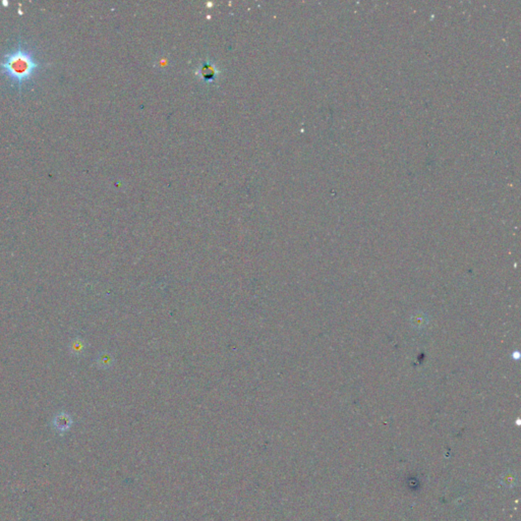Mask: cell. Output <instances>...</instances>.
<instances>
[{"mask_svg":"<svg viewBox=\"0 0 521 521\" xmlns=\"http://www.w3.org/2000/svg\"><path fill=\"white\" fill-rule=\"evenodd\" d=\"M200 72H201L202 78L204 79L206 82L214 81L217 77V74H218V72H217L216 66L209 61H206L202 64Z\"/></svg>","mask_w":521,"mask_h":521,"instance_id":"7a4b0ae2","label":"cell"},{"mask_svg":"<svg viewBox=\"0 0 521 521\" xmlns=\"http://www.w3.org/2000/svg\"><path fill=\"white\" fill-rule=\"evenodd\" d=\"M112 361H113V359H112V356H111L110 354H108V353H103V354H101V355L99 356L98 365H99L101 368L107 369V368L111 367V365L113 364Z\"/></svg>","mask_w":521,"mask_h":521,"instance_id":"277c9868","label":"cell"},{"mask_svg":"<svg viewBox=\"0 0 521 521\" xmlns=\"http://www.w3.org/2000/svg\"><path fill=\"white\" fill-rule=\"evenodd\" d=\"M85 348V344L83 342V340H80V339H77L75 340L74 342L71 343L70 345V349H71V352L75 353V354H80L83 352Z\"/></svg>","mask_w":521,"mask_h":521,"instance_id":"5b68a950","label":"cell"},{"mask_svg":"<svg viewBox=\"0 0 521 521\" xmlns=\"http://www.w3.org/2000/svg\"><path fill=\"white\" fill-rule=\"evenodd\" d=\"M40 67L41 64L36 60L33 52L21 45L6 54L0 62V71L20 86L31 80Z\"/></svg>","mask_w":521,"mask_h":521,"instance_id":"6da1fadb","label":"cell"},{"mask_svg":"<svg viewBox=\"0 0 521 521\" xmlns=\"http://www.w3.org/2000/svg\"><path fill=\"white\" fill-rule=\"evenodd\" d=\"M69 425H70V418L64 413L59 414L55 419V427L58 430H62V431L66 430Z\"/></svg>","mask_w":521,"mask_h":521,"instance_id":"3957f363","label":"cell"}]
</instances>
